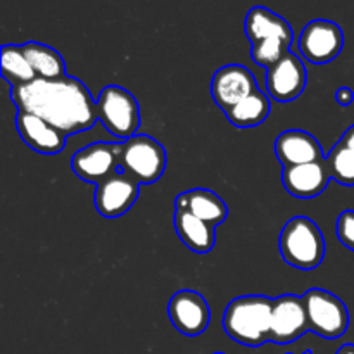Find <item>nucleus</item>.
Wrapping results in <instances>:
<instances>
[{
	"mask_svg": "<svg viewBox=\"0 0 354 354\" xmlns=\"http://www.w3.org/2000/svg\"><path fill=\"white\" fill-rule=\"evenodd\" d=\"M10 99L17 111L37 114L64 135L90 130L97 121V102L85 83L73 76L10 86Z\"/></svg>",
	"mask_w": 354,
	"mask_h": 354,
	"instance_id": "nucleus-1",
	"label": "nucleus"
},
{
	"mask_svg": "<svg viewBox=\"0 0 354 354\" xmlns=\"http://www.w3.org/2000/svg\"><path fill=\"white\" fill-rule=\"evenodd\" d=\"M273 299L266 296H241L225 310L223 328L232 341L259 348L270 341Z\"/></svg>",
	"mask_w": 354,
	"mask_h": 354,
	"instance_id": "nucleus-2",
	"label": "nucleus"
},
{
	"mask_svg": "<svg viewBox=\"0 0 354 354\" xmlns=\"http://www.w3.org/2000/svg\"><path fill=\"white\" fill-rule=\"evenodd\" d=\"M280 254L297 270H315L324 263L325 239L318 225L306 216L290 218L279 239Z\"/></svg>",
	"mask_w": 354,
	"mask_h": 354,
	"instance_id": "nucleus-3",
	"label": "nucleus"
},
{
	"mask_svg": "<svg viewBox=\"0 0 354 354\" xmlns=\"http://www.w3.org/2000/svg\"><path fill=\"white\" fill-rule=\"evenodd\" d=\"M97 120L111 135L128 140L137 135L140 127L138 100L121 86H106L97 97Z\"/></svg>",
	"mask_w": 354,
	"mask_h": 354,
	"instance_id": "nucleus-4",
	"label": "nucleus"
},
{
	"mask_svg": "<svg viewBox=\"0 0 354 354\" xmlns=\"http://www.w3.org/2000/svg\"><path fill=\"white\" fill-rule=\"evenodd\" d=\"M166 165L168 156L156 138L137 133L123 142L121 171L137 180L140 185L158 182L165 173Z\"/></svg>",
	"mask_w": 354,
	"mask_h": 354,
	"instance_id": "nucleus-5",
	"label": "nucleus"
},
{
	"mask_svg": "<svg viewBox=\"0 0 354 354\" xmlns=\"http://www.w3.org/2000/svg\"><path fill=\"white\" fill-rule=\"evenodd\" d=\"M308 325L313 334L324 339H339L349 327V311L346 304L324 289H311L303 296Z\"/></svg>",
	"mask_w": 354,
	"mask_h": 354,
	"instance_id": "nucleus-6",
	"label": "nucleus"
},
{
	"mask_svg": "<svg viewBox=\"0 0 354 354\" xmlns=\"http://www.w3.org/2000/svg\"><path fill=\"white\" fill-rule=\"evenodd\" d=\"M121 151L123 142H95L75 152L71 168L78 178L97 187L121 171Z\"/></svg>",
	"mask_w": 354,
	"mask_h": 354,
	"instance_id": "nucleus-7",
	"label": "nucleus"
},
{
	"mask_svg": "<svg viewBox=\"0 0 354 354\" xmlns=\"http://www.w3.org/2000/svg\"><path fill=\"white\" fill-rule=\"evenodd\" d=\"M299 52L313 64H327L341 54L344 33L334 21L315 19L304 26L297 40Z\"/></svg>",
	"mask_w": 354,
	"mask_h": 354,
	"instance_id": "nucleus-8",
	"label": "nucleus"
},
{
	"mask_svg": "<svg viewBox=\"0 0 354 354\" xmlns=\"http://www.w3.org/2000/svg\"><path fill=\"white\" fill-rule=\"evenodd\" d=\"M308 71L294 52H287L277 64L266 69V90L277 102H290L304 92Z\"/></svg>",
	"mask_w": 354,
	"mask_h": 354,
	"instance_id": "nucleus-9",
	"label": "nucleus"
},
{
	"mask_svg": "<svg viewBox=\"0 0 354 354\" xmlns=\"http://www.w3.org/2000/svg\"><path fill=\"white\" fill-rule=\"evenodd\" d=\"M168 315L173 327L189 337L203 334L211 322L207 301L199 292L190 289L180 290L169 299Z\"/></svg>",
	"mask_w": 354,
	"mask_h": 354,
	"instance_id": "nucleus-10",
	"label": "nucleus"
},
{
	"mask_svg": "<svg viewBox=\"0 0 354 354\" xmlns=\"http://www.w3.org/2000/svg\"><path fill=\"white\" fill-rule=\"evenodd\" d=\"M140 194V183L120 171L95 187L93 204L104 218H118L131 209Z\"/></svg>",
	"mask_w": 354,
	"mask_h": 354,
	"instance_id": "nucleus-11",
	"label": "nucleus"
},
{
	"mask_svg": "<svg viewBox=\"0 0 354 354\" xmlns=\"http://www.w3.org/2000/svg\"><path fill=\"white\" fill-rule=\"evenodd\" d=\"M308 330L310 325L303 297L286 294L273 299L270 341L277 344H289L297 341Z\"/></svg>",
	"mask_w": 354,
	"mask_h": 354,
	"instance_id": "nucleus-12",
	"label": "nucleus"
},
{
	"mask_svg": "<svg viewBox=\"0 0 354 354\" xmlns=\"http://www.w3.org/2000/svg\"><path fill=\"white\" fill-rule=\"evenodd\" d=\"M258 90L254 75L242 64L223 66L211 80V95L223 111H228Z\"/></svg>",
	"mask_w": 354,
	"mask_h": 354,
	"instance_id": "nucleus-13",
	"label": "nucleus"
},
{
	"mask_svg": "<svg viewBox=\"0 0 354 354\" xmlns=\"http://www.w3.org/2000/svg\"><path fill=\"white\" fill-rule=\"evenodd\" d=\"M16 128L24 144L38 154L54 156L66 147V135L37 114L17 111Z\"/></svg>",
	"mask_w": 354,
	"mask_h": 354,
	"instance_id": "nucleus-14",
	"label": "nucleus"
},
{
	"mask_svg": "<svg viewBox=\"0 0 354 354\" xmlns=\"http://www.w3.org/2000/svg\"><path fill=\"white\" fill-rule=\"evenodd\" d=\"M330 182L325 161L308 162V165L286 166L282 171V183L290 196L297 199H311L327 189Z\"/></svg>",
	"mask_w": 354,
	"mask_h": 354,
	"instance_id": "nucleus-15",
	"label": "nucleus"
},
{
	"mask_svg": "<svg viewBox=\"0 0 354 354\" xmlns=\"http://www.w3.org/2000/svg\"><path fill=\"white\" fill-rule=\"evenodd\" d=\"M275 154L283 168L325 161L324 149L317 138L303 130H287L280 133L275 140Z\"/></svg>",
	"mask_w": 354,
	"mask_h": 354,
	"instance_id": "nucleus-16",
	"label": "nucleus"
},
{
	"mask_svg": "<svg viewBox=\"0 0 354 354\" xmlns=\"http://www.w3.org/2000/svg\"><path fill=\"white\" fill-rule=\"evenodd\" d=\"M244 31L251 45L268 40H283L292 44L294 40L290 24L282 16L261 6L249 10L244 21Z\"/></svg>",
	"mask_w": 354,
	"mask_h": 354,
	"instance_id": "nucleus-17",
	"label": "nucleus"
},
{
	"mask_svg": "<svg viewBox=\"0 0 354 354\" xmlns=\"http://www.w3.org/2000/svg\"><path fill=\"white\" fill-rule=\"evenodd\" d=\"M173 223H175L176 235L190 251L197 254H207L213 251L214 242H216L213 225L199 220L185 207H176Z\"/></svg>",
	"mask_w": 354,
	"mask_h": 354,
	"instance_id": "nucleus-18",
	"label": "nucleus"
},
{
	"mask_svg": "<svg viewBox=\"0 0 354 354\" xmlns=\"http://www.w3.org/2000/svg\"><path fill=\"white\" fill-rule=\"evenodd\" d=\"M175 207H185L194 216L213 225L214 228L225 223L228 216V207L225 201L213 190L207 189H194L180 194L175 201Z\"/></svg>",
	"mask_w": 354,
	"mask_h": 354,
	"instance_id": "nucleus-19",
	"label": "nucleus"
},
{
	"mask_svg": "<svg viewBox=\"0 0 354 354\" xmlns=\"http://www.w3.org/2000/svg\"><path fill=\"white\" fill-rule=\"evenodd\" d=\"M24 55L30 61L35 75L40 80H59L66 75V62L55 48L38 41H28L21 45Z\"/></svg>",
	"mask_w": 354,
	"mask_h": 354,
	"instance_id": "nucleus-20",
	"label": "nucleus"
},
{
	"mask_svg": "<svg viewBox=\"0 0 354 354\" xmlns=\"http://www.w3.org/2000/svg\"><path fill=\"white\" fill-rule=\"evenodd\" d=\"M270 109V97L263 93L261 90L254 92L252 95L245 97L234 107L225 111V116L234 127L237 128H254L261 124L268 118Z\"/></svg>",
	"mask_w": 354,
	"mask_h": 354,
	"instance_id": "nucleus-21",
	"label": "nucleus"
},
{
	"mask_svg": "<svg viewBox=\"0 0 354 354\" xmlns=\"http://www.w3.org/2000/svg\"><path fill=\"white\" fill-rule=\"evenodd\" d=\"M0 62H2L0 71L9 86L28 85L37 80V75L24 55L21 45H3L2 52H0Z\"/></svg>",
	"mask_w": 354,
	"mask_h": 354,
	"instance_id": "nucleus-22",
	"label": "nucleus"
},
{
	"mask_svg": "<svg viewBox=\"0 0 354 354\" xmlns=\"http://www.w3.org/2000/svg\"><path fill=\"white\" fill-rule=\"evenodd\" d=\"M330 178L346 187H354V151L342 144H335L325 158Z\"/></svg>",
	"mask_w": 354,
	"mask_h": 354,
	"instance_id": "nucleus-23",
	"label": "nucleus"
},
{
	"mask_svg": "<svg viewBox=\"0 0 354 354\" xmlns=\"http://www.w3.org/2000/svg\"><path fill=\"white\" fill-rule=\"evenodd\" d=\"M337 237L342 245L354 251V211H342L337 218Z\"/></svg>",
	"mask_w": 354,
	"mask_h": 354,
	"instance_id": "nucleus-24",
	"label": "nucleus"
},
{
	"mask_svg": "<svg viewBox=\"0 0 354 354\" xmlns=\"http://www.w3.org/2000/svg\"><path fill=\"white\" fill-rule=\"evenodd\" d=\"M335 100H337L341 106H349L354 100V92L349 86H341V88L335 92Z\"/></svg>",
	"mask_w": 354,
	"mask_h": 354,
	"instance_id": "nucleus-25",
	"label": "nucleus"
},
{
	"mask_svg": "<svg viewBox=\"0 0 354 354\" xmlns=\"http://www.w3.org/2000/svg\"><path fill=\"white\" fill-rule=\"evenodd\" d=\"M339 144L346 145V147L354 151V124H353V127H349L348 130L344 131V135H342V138L339 140Z\"/></svg>",
	"mask_w": 354,
	"mask_h": 354,
	"instance_id": "nucleus-26",
	"label": "nucleus"
},
{
	"mask_svg": "<svg viewBox=\"0 0 354 354\" xmlns=\"http://www.w3.org/2000/svg\"><path fill=\"white\" fill-rule=\"evenodd\" d=\"M335 354H354V344H344Z\"/></svg>",
	"mask_w": 354,
	"mask_h": 354,
	"instance_id": "nucleus-27",
	"label": "nucleus"
},
{
	"mask_svg": "<svg viewBox=\"0 0 354 354\" xmlns=\"http://www.w3.org/2000/svg\"><path fill=\"white\" fill-rule=\"evenodd\" d=\"M286 354H290V353H286ZM303 354H313V351H311V349H308V351H304Z\"/></svg>",
	"mask_w": 354,
	"mask_h": 354,
	"instance_id": "nucleus-28",
	"label": "nucleus"
},
{
	"mask_svg": "<svg viewBox=\"0 0 354 354\" xmlns=\"http://www.w3.org/2000/svg\"><path fill=\"white\" fill-rule=\"evenodd\" d=\"M213 354H225V353H213Z\"/></svg>",
	"mask_w": 354,
	"mask_h": 354,
	"instance_id": "nucleus-29",
	"label": "nucleus"
}]
</instances>
